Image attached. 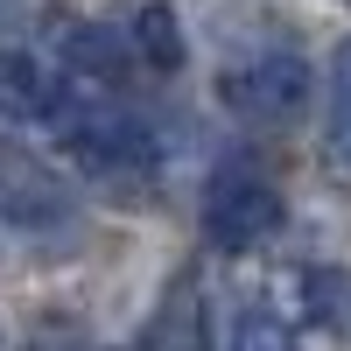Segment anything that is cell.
I'll use <instances>...</instances> for the list:
<instances>
[{
  "label": "cell",
  "mask_w": 351,
  "mask_h": 351,
  "mask_svg": "<svg viewBox=\"0 0 351 351\" xmlns=\"http://www.w3.org/2000/svg\"><path fill=\"white\" fill-rule=\"evenodd\" d=\"M281 232V190L253 162H225L204 183V239L218 253H253Z\"/></svg>",
  "instance_id": "1"
},
{
  "label": "cell",
  "mask_w": 351,
  "mask_h": 351,
  "mask_svg": "<svg viewBox=\"0 0 351 351\" xmlns=\"http://www.w3.org/2000/svg\"><path fill=\"white\" fill-rule=\"evenodd\" d=\"M218 99L239 112L246 127H288L309 106V64L302 49H253L246 64L218 77Z\"/></svg>",
  "instance_id": "2"
},
{
  "label": "cell",
  "mask_w": 351,
  "mask_h": 351,
  "mask_svg": "<svg viewBox=\"0 0 351 351\" xmlns=\"http://www.w3.org/2000/svg\"><path fill=\"white\" fill-rule=\"evenodd\" d=\"M295 295H302V316H309L316 330H330V337H344V330H351V267H330V260H316V267H302Z\"/></svg>",
  "instance_id": "3"
},
{
  "label": "cell",
  "mask_w": 351,
  "mask_h": 351,
  "mask_svg": "<svg viewBox=\"0 0 351 351\" xmlns=\"http://www.w3.org/2000/svg\"><path fill=\"white\" fill-rule=\"evenodd\" d=\"M148 351H204V302L197 288H169V302L155 309L148 337H141Z\"/></svg>",
  "instance_id": "4"
},
{
  "label": "cell",
  "mask_w": 351,
  "mask_h": 351,
  "mask_svg": "<svg viewBox=\"0 0 351 351\" xmlns=\"http://www.w3.org/2000/svg\"><path fill=\"white\" fill-rule=\"evenodd\" d=\"M127 43H134V56L148 71H176V64H183V21H176L169 0H148V8L134 14V36Z\"/></svg>",
  "instance_id": "5"
},
{
  "label": "cell",
  "mask_w": 351,
  "mask_h": 351,
  "mask_svg": "<svg viewBox=\"0 0 351 351\" xmlns=\"http://www.w3.org/2000/svg\"><path fill=\"white\" fill-rule=\"evenodd\" d=\"M324 169L351 183V77L330 71V106H324Z\"/></svg>",
  "instance_id": "6"
},
{
  "label": "cell",
  "mask_w": 351,
  "mask_h": 351,
  "mask_svg": "<svg viewBox=\"0 0 351 351\" xmlns=\"http://www.w3.org/2000/svg\"><path fill=\"white\" fill-rule=\"evenodd\" d=\"M232 351H302V344H295V330H288L274 309H246L239 324H232Z\"/></svg>",
  "instance_id": "7"
},
{
  "label": "cell",
  "mask_w": 351,
  "mask_h": 351,
  "mask_svg": "<svg viewBox=\"0 0 351 351\" xmlns=\"http://www.w3.org/2000/svg\"><path fill=\"white\" fill-rule=\"evenodd\" d=\"M134 351H148V344H134Z\"/></svg>",
  "instance_id": "8"
},
{
  "label": "cell",
  "mask_w": 351,
  "mask_h": 351,
  "mask_svg": "<svg viewBox=\"0 0 351 351\" xmlns=\"http://www.w3.org/2000/svg\"><path fill=\"white\" fill-rule=\"evenodd\" d=\"M344 8H351V0H344Z\"/></svg>",
  "instance_id": "9"
}]
</instances>
